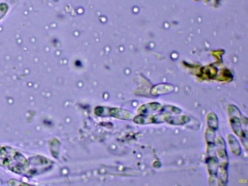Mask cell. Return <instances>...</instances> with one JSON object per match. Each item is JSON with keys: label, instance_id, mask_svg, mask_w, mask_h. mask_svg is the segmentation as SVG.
Segmentation results:
<instances>
[{"label": "cell", "instance_id": "6da1fadb", "mask_svg": "<svg viewBox=\"0 0 248 186\" xmlns=\"http://www.w3.org/2000/svg\"><path fill=\"white\" fill-rule=\"evenodd\" d=\"M144 110L146 112H152V111H157L160 110L161 108V106L160 104L157 103L151 104V105H146V106H145Z\"/></svg>", "mask_w": 248, "mask_h": 186}]
</instances>
